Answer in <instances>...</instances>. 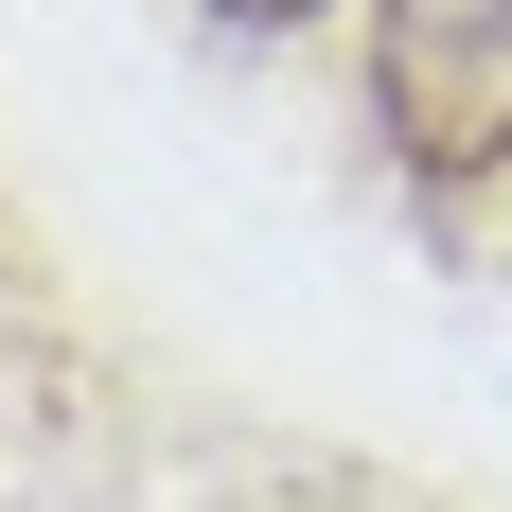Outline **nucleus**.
<instances>
[{
    "label": "nucleus",
    "mask_w": 512,
    "mask_h": 512,
    "mask_svg": "<svg viewBox=\"0 0 512 512\" xmlns=\"http://www.w3.org/2000/svg\"><path fill=\"white\" fill-rule=\"evenodd\" d=\"M371 124L407 177H512V0H371Z\"/></svg>",
    "instance_id": "1"
},
{
    "label": "nucleus",
    "mask_w": 512,
    "mask_h": 512,
    "mask_svg": "<svg viewBox=\"0 0 512 512\" xmlns=\"http://www.w3.org/2000/svg\"><path fill=\"white\" fill-rule=\"evenodd\" d=\"M195 18H230V36H301L318 0H195Z\"/></svg>",
    "instance_id": "2"
}]
</instances>
